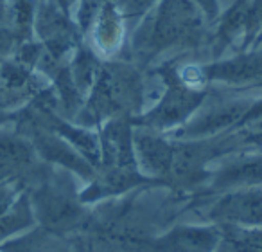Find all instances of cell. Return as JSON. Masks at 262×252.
Masks as SVG:
<instances>
[{"mask_svg":"<svg viewBox=\"0 0 262 252\" xmlns=\"http://www.w3.org/2000/svg\"><path fill=\"white\" fill-rule=\"evenodd\" d=\"M101 11L102 16H101V22H99V31H97L99 42L104 47H112V45H115V40L119 36V29H120L119 11L112 4H106Z\"/></svg>","mask_w":262,"mask_h":252,"instance_id":"obj_13","label":"cell"},{"mask_svg":"<svg viewBox=\"0 0 262 252\" xmlns=\"http://www.w3.org/2000/svg\"><path fill=\"white\" fill-rule=\"evenodd\" d=\"M203 95L194 90L185 88L178 81H169V88L165 92L162 103L146 117V123L155 128H165L171 124L180 123L198 106Z\"/></svg>","mask_w":262,"mask_h":252,"instance_id":"obj_4","label":"cell"},{"mask_svg":"<svg viewBox=\"0 0 262 252\" xmlns=\"http://www.w3.org/2000/svg\"><path fill=\"white\" fill-rule=\"evenodd\" d=\"M210 216L235 229L262 225V191L248 189L226 195L212 209Z\"/></svg>","mask_w":262,"mask_h":252,"instance_id":"obj_3","label":"cell"},{"mask_svg":"<svg viewBox=\"0 0 262 252\" xmlns=\"http://www.w3.org/2000/svg\"><path fill=\"white\" fill-rule=\"evenodd\" d=\"M262 182V159H250L241 161L223 169L215 179L217 187H233V186H253Z\"/></svg>","mask_w":262,"mask_h":252,"instance_id":"obj_10","label":"cell"},{"mask_svg":"<svg viewBox=\"0 0 262 252\" xmlns=\"http://www.w3.org/2000/svg\"><path fill=\"white\" fill-rule=\"evenodd\" d=\"M140 103V80L126 65H110L99 74L90 108L97 117L120 115Z\"/></svg>","mask_w":262,"mask_h":252,"instance_id":"obj_2","label":"cell"},{"mask_svg":"<svg viewBox=\"0 0 262 252\" xmlns=\"http://www.w3.org/2000/svg\"><path fill=\"white\" fill-rule=\"evenodd\" d=\"M210 76L223 81H248L262 76V56H243L212 67Z\"/></svg>","mask_w":262,"mask_h":252,"instance_id":"obj_8","label":"cell"},{"mask_svg":"<svg viewBox=\"0 0 262 252\" xmlns=\"http://www.w3.org/2000/svg\"><path fill=\"white\" fill-rule=\"evenodd\" d=\"M174 252H210L217 243V232L212 229H178L167 238Z\"/></svg>","mask_w":262,"mask_h":252,"instance_id":"obj_9","label":"cell"},{"mask_svg":"<svg viewBox=\"0 0 262 252\" xmlns=\"http://www.w3.org/2000/svg\"><path fill=\"white\" fill-rule=\"evenodd\" d=\"M31 223H33V211H31L29 200L27 197H20L11 211L0 216V241L27 229Z\"/></svg>","mask_w":262,"mask_h":252,"instance_id":"obj_12","label":"cell"},{"mask_svg":"<svg viewBox=\"0 0 262 252\" xmlns=\"http://www.w3.org/2000/svg\"><path fill=\"white\" fill-rule=\"evenodd\" d=\"M196 2H200L208 13H215V0H196Z\"/></svg>","mask_w":262,"mask_h":252,"instance_id":"obj_17","label":"cell"},{"mask_svg":"<svg viewBox=\"0 0 262 252\" xmlns=\"http://www.w3.org/2000/svg\"><path fill=\"white\" fill-rule=\"evenodd\" d=\"M102 153L106 169H135L133 133L124 119H115L106 126Z\"/></svg>","mask_w":262,"mask_h":252,"instance_id":"obj_5","label":"cell"},{"mask_svg":"<svg viewBox=\"0 0 262 252\" xmlns=\"http://www.w3.org/2000/svg\"><path fill=\"white\" fill-rule=\"evenodd\" d=\"M203 34V16L192 0H162L151 26L147 47L151 51L178 44H192Z\"/></svg>","mask_w":262,"mask_h":252,"instance_id":"obj_1","label":"cell"},{"mask_svg":"<svg viewBox=\"0 0 262 252\" xmlns=\"http://www.w3.org/2000/svg\"><path fill=\"white\" fill-rule=\"evenodd\" d=\"M18 202V184L16 180H2L0 182V216L11 211Z\"/></svg>","mask_w":262,"mask_h":252,"instance_id":"obj_14","label":"cell"},{"mask_svg":"<svg viewBox=\"0 0 262 252\" xmlns=\"http://www.w3.org/2000/svg\"><path fill=\"white\" fill-rule=\"evenodd\" d=\"M133 150L142 166L153 175H169L174 146L153 133L140 132L133 135Z\"/></svg>","mask_w":262,"mask_h":252,"instance_id":"obj_6","label":"cell"},{"mask_svg":"<svg viewBox=\"0 0 262 252\" xmlns=\"http://www.w3.org/2000/svg\"><path fill=\"white\" fill-rule=\"evenodd\" d=\"M248 26L260 27L262 26V0H253L248 11Z\"/></svg>","mask_w":262,"mask_h":252,"instance_id":"obj_16","label":"cell"},{"mask_svg":"<svg viewBox=\"0 0 262 252\" xmlns=\"http://www.w3.org/2000/svg\"><path fill=\"white\" fill-rule=\"evenodd\" d=\"M155 0H115L117 9L124 16H139L153 4Z\"/></svg>","mask_w":262,"mask_h":252,"instance_id":"obj_15","label":"cell"},{"mask_svg":"<svg viewBox=\"0 0 262 252\" xmlns=\"http://www.w3.org/2000/svg\"><path fill=\"white\" fill-rule=\"evenodd\" d=\"M246 113V105L243 103H230V105H223L219 108L208 112L205 117L198 119L194 124H190L187 133L189 135H203V133H214L217 130H223L235 121L243 119Z\"/></svg>","mask_w":262,"mask_h":252,"instance_id":"obj_7","label":"cell"},{"mask_svg":"<svg viewBox=\"0 0 262 252\" xmlns=\"http://www.w3.org/2000/svg\"><path fill=\"white\" fill-rule=\"evenodd\" d=\"M4 252H67L54 234L49 230H36L27 236L16 238L2 247Z\"/></svg>","mask_w":262,"mask_h":252,"instance_id":"obj_11","label":"cell"}]
</instances>
